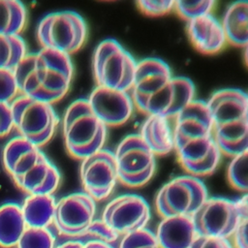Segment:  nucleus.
<instances>
[{
	"mask_svg": "<svg viewBox=\"0 0 248 248\" xmlns=\"http://www.w3.org/2000/svg\"><path fill=\"white\" fill-rule=\"evenodd\" d=\"M14 73L21 95L52 105L69 91L74 66L69 55L41 48L27 53Z\"/></svg>",
	"mask_w": 248,
	"mask_h": 248,
	"instance_id": "obj_1",
	"label": "nucleus"
},
{
	"mask_svg": "<svg viewBox=\"0 0 248 248\" xmlns=\"http://www.w3.org/2000/svg\"><path fill=\"white\" fill-rule=\"evenodd\" d=\"M2 162L16 185L28 195H52L60 185L58 169L40 147L21 137L4 146Z\"/></svg>",
	"mask_w": 248,
	"mask_h": 248,
	"instance_id": "obj_2",
	"label": "nucleus"
},
{
	"mask_svg": "<svg viewBox=\"0 0 248 248\" xmlns=\"http://www.w3.org/2000/svg\"><path fill=\"white\" fill-rule=\"evenodd\" d=\"M205 103L212 120V137L220 152L231 157L247 152V94L238 88H223Z\"/></svg>",
	"mask_w": 248,
	"mask_h": 248,
	"instance_id": "obj_3",
	"label": "nucleus"
},
{
	"mask_svg": "<svg viewBox=\"0 0 248 248\" xmlns=\"http://www.w3.org/2000/svg\"><path fill=\"white\" fill-rule=\"evenodd\" d=\"M62 134L69 155L82 160L103 148L108 133L87 99L79 98L72 102L63 114Z\"/></svg>",
	"mask_w": 248,
	"mask_h": 248,
	"instance_id": "obj_4",
	"label": "nucleus"
},
{
	"mask_svg": "<svg viewBox=\"0 0 248 248\" xmlns=\"http://www.w3.org/2000/svg\"><path fill=\"white\" fill-rule=\"evenodd\" d=\"M137 61L115 39H105L95 47L93 77L97 86L128 92L131 90Z\"/></svg>",
	"mask_w": 248,
	"mask_h": 248,
	"instance_id": "obj_5",
	"label": "nucleus"
},
{
	"mask_svg": "<svg viewBox=\"0 0 248 248\" xmlns=\"http://www.w3.org/2000/svg\"><path fill=\"white\" fill-rule=\"evenodd\" d=\"M37 39L42 48H50L67 55L79 50L87 38V25L77 12H52L41 18L37 25Z\"/></svg>",
	"mask_w": 248,
	"mask_h": 248,
	"instance_id": "obj_6",
	"label": "nucleus"
},
{
	"mask_svg": "<svg viewBox=\"0 0 248 248\" xmlns=\"http://www.w3.org/2000/svg\"><path fill=\"white\" fill-rule=\"evenodd\" d=\"M10 107L14 128L19 137L40 148L52 139L59 118L51 104L18 95Z\"/></svg>",
	"mask_w": 248,
	"mask_h": 248,
	"instance_id": "obj_7",
	"label": "nucleus"
},
{
	"mask_svg": "<svg viewBox=\"0 0 248 248\" xmlns=\"http://www.w3.org/2000/svg\"><path fill=\"white\" fill-rule=\"evenodd\" d=\"M208 198L201 178L179 175L165 183L155 197L156 212L162 217H193Z\"/></svg>",
	"mask_w": 248,
	"mask_h": 248,
	"instance_id": "obj_8",
	"label": "nucleus"
},
{
	"mask_svg": "<svg viewBox=\"0 0 248 248\" xmlns=\"http://www.w3.org/2000/svg\"><path fill=\"white\" fill-rule=\"evenodd\" d=\"M114 153L118 180L131 188L142 187L155 172V155L139 134L126 136Z\"/></svg>",
	"mask_w": 248,
	"mask_h": 248,
	"instance_id": "obj_9",
	"label": "nucleus"
},
{
	"mask_svg": "<svg viewBox=\"0 0 248 248\" xmlns=\"http://www.w3.org/2000/svg\"><path fill=\"white\" fill-rule=\"evenodd\" d=\"M241 216L235 201L222 197L207 198L192 217L197 234L229 239Z\"/></svg>",
	"mask_w": 248,
	"mask_h": 248,
	"instance_id": "obj_10",
	"label": "nucleus"
},
{
	"mask_svg": "<svg viewBox=\"0 0 248 248\" xmlns=\"http://www.w3.org/2000/svg\"><path fill=\"white\" fill-rule=\"evenodd\" d=\"M79 177L84 193L95 202L108 199L118 181L114 153L102 148L82 159Z\"/></svg>",
	"mask_w": 248,
	"mask_h": 248,
	"instance_id": "obj_11",
	"label": "nucleus"
},
{
	"mask_svg": "<svg viewBox=\"0 0 248 248\" xmlns=\"http://www.w3.org/2000/svg\"><path fill=\"white\" fill-rule=\"evenodd\" d=\"M96 202L84 192L73 193L56 202L52 225L60 236L77 239L93 222Z\"/></svg>",
	"mask_w": 248,
	"mask_h": 248,
	"instance_id": "obj_12",
	"label": "nucleus"
},
{
	"mask_svg": "<svg viewBox=\"0 0 248 248\" xmlns=\"http://www.w3.org/2000/svg\"><path fill=\"white\" fill-rule=\"evenodd\" d=\"M181 167L189 175L201 178L212 174L221 160V152L212 134L173 140Z\"/></svg>",
	"mask_w": 248,
	"mask_h": 248,
	"instance_id": "obj_13",
	"label": "nucleus"
},
{
	"mask_svg": "<svg viewBox=\"0 0 248 248\" xmlns=\"http://www.w3.org/2000/svg\"><path fill=\"white\" fill-rule=\"evenodd\" d=\"M150 216V207L144 198L124 194L107 203L101 220L120 236L146 228Z\"/></svg>",
	"mask_w": 248,
	"mask_h": 248,
	"instance_id": "obj_14",
	"label": "nucleus"
},
{
	"mask_svg": "<svg viewBox=\"0 0 248 248\" xmlns=\"http://www.w3.org/2000/svg\"><path fill=\"white\" fill-rule=\"evenodd\" d=\"M195 85L186 77H171L161 90L136 108L142 113L165 118L175 117L194 100Z\"/></svg>",
	"mask_w": 248,
	"mask_h": 248,
	"instance_id": "obj_15",
	"label": "nucleus"
},
{
	"mask_svg": "<svg viewBox=\"0 0 248 248\" xmlns=\"http://www.w3.org/2000/svg\"><path fill=\"white\" fill-rule=\"evenodd\" d=\"M87 101L94 114L106 127L120 126L133 114L134 104L125 91L96 86Z\"/></svg>",
	"mask_w": 248,
	"mask_h": 248,
	"instance_id": "obj_16",
	"label": "nucleus"
},
{
	"mask_svg": "<svg viewBox=\"0 0 248 248\" xmlns=\"http://www.w3.org/2000/svg\"><path fill=\"white\" fill-rule=\"evenodd\" d=\"M171 77L170 66L160 58L147 57L137 62L130 95L134 107L161 90Z\"/></svg>",
	"mask_w": 248,
	"mask_h": 248,
	"instance_id": "obj_17",
	"label": "nucleus"
},
{
	"mask_svg": "<svg viewBox=\"0 0 248 248\" xmlns=\"http://www.w3.org/2000/svg\"><path fill=\"white\" fill-rule=\"evenodd\" d=\"M186 30L192 45L203 54H215L227 43L221 22L211 14L187 21Z\"/></svg>",
	"mask_w": 248,
	"mask_h": 248,
	"instance_id": "obj_18",
	"label": "nucleus"
},
{
	"mask_svg": "<svg viewBox=\"0 0 248 248\" xmlns=\"http://www.w3.org/2000/svg\"><path fill=\"white\" fill-rule=\"evenodd\" d=\"M172 130L173 140L212 134V120L206 103L193 100L175 115Z\"/></svg>",
	"mask_w": 248,
	"mask_h": 248,
	"instance_id": "obj_19",
	"label": "nucleus"
},
{
	"mask_svg": "<svg viewBox=\"0 0 248 248\" xmlns=\"http://www.w3.org/2000/svg\"><path fill=\"white\" fill-rule=\"evenodd\" d=\"M159 248H190L198 237L192 217L162 218L156 232Z\"/></svg>",
	"mask_w": 248,
	"mask_h": 248,
	"instance_id": "obj_20",
	"label": "nucleus"
},
{
	"mask_svg": "<svg viewBox=\"0 0 248 248\" xmlns=\"http://www.w3.org/2000/svg\"><path fill=\"white\" fill-rule=\"evenodd\" d=\"M139 135L155 156L167 155L174 149L173 130L169 118L148 115L141 125Z\"/></svg>",
	"mask_w": 248,
	"mask_h": 248,
	"instance_id": "obj_21",
	"label": "nucleus"
},
{
	"mask_svg": "<svg viewBox=\"0 0 248 248\" xmlns=\"http://www.w3.org/2000/svg\"><path fill=\"white\" fill-rule=\"evenodd\" d=\"M226 41L238 47L248 45V2L239 0L231 3L221 22Z\"/></svg>",
	"mask_w": 248,
	"mask_h": 248,
	"instance_id": "obj_22",
	"label": "nucleus"
},
{
	"mask_svg": "<svg viewBox=\"0 0 248 248\" xmlns=\"http://www.w3.org/2000/svg\"><path fill=\"white\" fill-rule=\"evenodd\" d=\"M55 205L52 195H28L20 205L26 227L48 228L53 222Z\"/></svg>",
	"mask_w": 248,
	"mask_h": 248,
	"instance_id": "obj_23",
	"label": "nucleus"
},
{
	"mask_svg": "<svg viewBox=\"0 0 248 248\" xmlns=\"http://www.w3.org/2000/svg\"><path fill=\"white\" fill-rule=\"evenodd\" d=\"M25 229L19 204L6 202L0 205V248H16Z\"/></svg>",
	"mask_w": 248,
	"mask_h": 248,
	"instance_id": "obj_24",
	"label": "nucleus"
},
{
	"mask_svg": "<svg viewBox=\"0 0 248 248\" xmlns=\"http://www.w3.org/2000/svg\"><path fill=\"white\" fill-rule=\"evenodd\" d=\"M27 21V11L17 0H0V35H19Z\"/></svg>",
	"mask_w": 248,
	"mask_h": 248,
	"instance_id": "obj_25",
	"label": "nucleus"
},
{
	"mask_svg": "<svg viewBox=\"0 0 248 248\" xmlns=\"http://www.w3.org/2000/svg\"><path fill=\"white\" fill-rule=\"evenodd\" d=\"M26 54V44L19 35H0V69L14 71Z\"/></svg>",
	"mask_w": 248,
	"mask_h": 248,
	"instance_id": "obj_26",
	"label": "nucleus"
},
{
	"mask_svg": "<svg viewBox=\"0 0 248 248\" xmlns=\"http://www.w3.org/2000/svg\"><path fill=\"white\" fill-rule=\"evenodd\" d=\"M55 235L48 228L26 227L16 248H54Z\"/></svg>",
	"mask_w": 248,
	"mask_h": 248,
	"instance_id": "obj_27",
	"label": "nucleus"
},
{
	"mask_svg": "<svg viewBox=\"0 0 248 248\" xmlns=\"http://www.w3.org/2000/svg\"><path fill=\"white\" fill-rule=\"evenodd\" d=\"M247 160L248 151L232 157V160L227 169V179L230 185L239 192L247 193L248 178H247Z\"/></svg>",
	"mask_w": 248,
	"mask_h": 248,
	"instance_id": "obj_28",
	"label": "nucleus"
},
{
	"mask_svg": "<svg viewBox=\"0 0 248 248\" xmlns=\"http://www.w3.org/2000/svg\"><path fill=\"white\" fill-rule=\"evenodd\" d=\"M213 0H201V1H174L173 10L180 17L186 21L198 18L200 16L211 14L215 6Z\"/></svg>",
	"mask_w": 248,
	"mask_h": 248,
	"instance_id": "obj_29",
	"label": "nucleus"
},
{
	"mask_svg": "<svg viewBox=\"0 0 248 248\" xmlns=\"http://www.w3.org/2000/svg\"><path fill=\"white\" fill-rule=\"evenodd\" d=\"M119 238V235L106 225L101 219H94L87 229L76 239L82 243L87 241H100L112 244ZM75 240V239H74Z\"/></svg>",
	"mask_w": 248,
	"mask_h": 248,
	"instance_id": "obj_30",
	"label": "nucleus"
},
{
	"mask_svg": "<svg viewBox=\"0 0 248 248\" xmlns=\"http://www.w3.org/2000/svg\"><path fill=\"white\" fill-rule=\"evenodd\" d=\"M117 248H159L155 232L147 228L121 236Z\"/></svg>",
	"mask_w": 248,
	"mask_h": 248,
	"instance_id": "obj_31",
	"label": "nucleus"
},
{
	"mask_svg": "<svg viewBox=\"0 0 248 248\" xmlns=\"http://www.w3.org/2000/svg\"><path fill=\"white\" fill-rule=\"evenodd\" d=\"M18 93L14 71L0 69V103L11 104L18 96Z\"/></svg>",
	"mask_w": 248,
	"mask_h": 248,
	"instance_id": "obj_32",
	"label": "nucleus"
},
{
	"mask_svg": "<svg viewBox=\"0 0 248 248\" xmlns=\"http://www.w3.org/2000/svg\"><path fill=\"white\" fill-rule=\"evenodd\" d=\"M139 10L149 16H160L173 10L172 0H139L136 2Z\"/></svg>",
	"mask_w": 248,
	"mask_h": 248,
	"instance_id": "obj_33",
	"label": "nucleus"
},
{
	"mask_svg": "<svg viewBox=\"0 0 248 248\" xmlns=\"http://www.w3.org/2000/svg\"><path fill=\"white\" fill-rule=\"evenodd\" d=\"M190 248H232V245L227 238L198 235Z\"/></svg>",
	"mask_w": 248,
	"mask_h": 248,
	"instance_id": "obj_34",
	"label": "nucleus"
},
{
	"mask_svg": "<svg viewBox=\"0 0 248 248\" xmlns=\"http://www.w3.org/2000/svg\"><path fill=\"white\" fill-rule=\"evenodd\" d=\"M247 218L241 217L233 233L232 237V248H247Z\"/></svg>",
	"mask_w": 248,
	"mask_h": 248,
	"instance_id": "obj_35",
	"label": "nucleus"
},
{
	"mask_svg": "<svg viewBox=\"0 0 248 248\" xmlns=\"http://www.w3.org/2000/svg\"><path fill=\"white\" fill-rule=\"evenodd\" d=\"M14 129L10 104L0 103V138L7 136Z\"/></svg>",
	"mask_w": 248,
	"mask_h": 248,
	"instance_id": "obj_36",
	"label": "nucleus"
},
{
	"mask_svg": "<svg viewBox=\"0 0 248 248\" xmlns=\"http://www.w3.org/2000/svg\"><path fill=\"white\" fill-rule=\"evenodd\" d=\"M81 248H115L112 244L100 241H87L82 243Z\"/></svg>",
	"mask_w": 248,
	"mask_h": 248,
	"instance_id": "obj_37",
	"label": "nucleus"
},
{
	"mask_svg": "<svg viewBox=\"0 0 248 248\" xmlns=\"http://www.w3.org/2000/svg\"><path fill=\"white\" fill-rule=\"evenodd\" d=\"M82 242L74 239H68L67 241L55 246L54 248H81Z\"/></svg>",
	"mask_w": 248,
	"mask_h": 248,
	"instance_id": "obj_38",
	"label": "nucleus"
}]
</instances>
